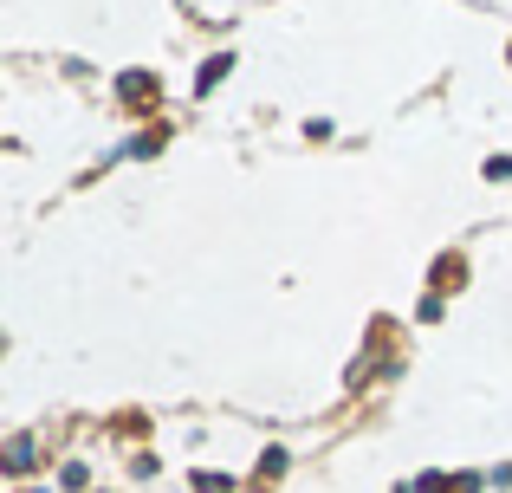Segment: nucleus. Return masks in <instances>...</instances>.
Returning <instances> with one entry per match:
<instances>
[{"label": "nucleus", "mask_w": 512, "mask_h": 493, "mask_svg": "<svg viewBox=\"0 0 512 493\" xmlns=\"http://www.w3.org/2000/svg\"><path fill=\"white\" fill-rule=\"evenodd\" d=\"M7 461H13V474H26V468H33V442H26V435H20V442L7 448Z\"/></svg>", "instance_id": "obj_1"}]
</instances>
